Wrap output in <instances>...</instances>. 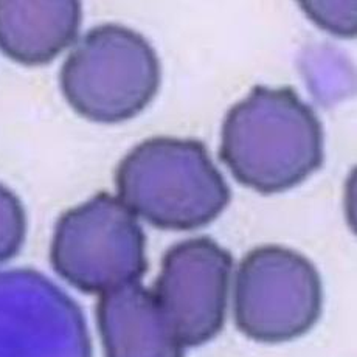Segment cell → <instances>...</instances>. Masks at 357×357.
I'll return each mask as SVG.
<instances>
[{
	"label": "cell",
	"mask_w": 357,
	"mask_h": 357,
	"mask_svg": "<svg viewBox=\"0 0 357 357\" xmlns=\"http://www.w3.org/2000/svg\"><path fill=\"white\" fill-rule=\"evenodd\" d=\"M145 233L119 197L93 196L59 218L52 241V264L78 291L106 294L139 283L146 272Z\"/></svg>",
	"instance_id": "4"
},
{
	"label": "cell",
	"mask_w": 357,
	"mask_h": 357,
	"mask_svg": "<svg viewBox=\"0 0 357 357\" xmlns=\"http://www.w3.org/2000/svg\"><path fill=\"white\" fill-rule=\"evenodd\" d=\"M26 218L22 202L0 185V263L16 255L24 244Z\"/></svg>",
	"instance_id": "10"
},
{
	"label": "cell",
	"mask_w": 357,
	"mask_h": 357,
	"mask_svg": "<svg viewBox=\"0 0 357 357\" xmlns=\"http://www.w3.org/2000/svg\"><path fill=\"white\" fill-rule=\"evenodd\" d=\"M81 19L75 0H0V50L19 64H49L75 43Z\"/></svg>",
	"instance_id": "9"
},
{
	"label": "cell",
	"mask_w": 357,
	"mask_h": 357,
	"mask_svg": "<svg viewBox=\"0 0 357 357\" xmlns=\"http://www.w3.org/2000/svg\"><path fill=\"white\" fill-rule=\"evenodd\" d=\"M0 357H92L84 315L40 273L0 271Z\"/></svg>",
	"instance_id": "6"
},
{
	"label": "cell",
	"mask_w": 357,
	"mask_h": 357,
	"mask_svg": "<svg viewBox=\"0 0 357 357\" xmlns=\"http://www.w3.org/2000/svg\"><path fill=\"white\" fill-rule=\"evenodd\" d=\"M300 5L321 29L343 38L356 34L354 2H301Z\"/></svg>",
	"instance_id": "11"
},
{
	"label": "cell",
	"mask_w": 357,
	"mask_h": 357,
	"mask_svg": "<svg viewBox=\"0 0 357 357\" xmlns=\"http://www.w3.org/2000/svg\"><path fill=\"white\" fill-rule=\"evenodd\" d=\"M159 58L148 40L119 24L95 26L61 68V89L75 111L95 123L134 119L160 86Z\"/></svg>",
	"instance_id": "3"
},
{
	"label": "cell",
	"mask_w": 357,
	"mask_h": 357,
	"mask_svg": "<svg viewBox=\"0 0 357 357\" xmlns=\"http://www.w3.org/2000/svg\"><path fill=\"white\" fill-rule=\"evenodd\" d=\"M219 159L244 187L275 195L324 163V128L292 87L255 86L222 125Z\"/></svg>",
	"instance_id": "1"
},
{
	"label": "cell",
	"mask_w": 357,
	"mask_h": 357,
	"mask_svg": "<svg viewBox=\"0 0 357 357\" xmlns=\"http://www.w3.org/2000/svg\"><path fill=\"white\" fill-rule=\"evenodd\" d=\"M97 319L105 357H183L154 292L140 283L101 294Z\"/></svg>",
	"instance_id": "8"
},
{
	"label": "cell",
	"mask_w": 357,
	"mask_h": 357,
	"mask_svg": "<svg viewBox=\"0 0 357 357\" xmlns=\"http://www.w3.org/2000/svg\"><path fill=\"white\" fill-rule=\"evenodd\" d=\"M231 271L230 253L208 236L165 253L153 292L183 347L204 345L222 329Z\"/></svg>",
	"instance_id": "7"
},
{
	"label": "cell",
	"mask_w": 357,
	"mask_h": 357,
	"mask_svg": "<svg viewBox=\"0 0 357 357\" xmlns=\"http://www.w3.org/2000/svg\"><path fill=\"white\" fill-rule=\"evenodd\" d=\"M324 286L315 266L281 245H261L238 267L233 312L239 331L261 343L305 335L320 319Z\"/></svg>",
	"instance_id": "5"
},
{
	"label": "cell",
	"mask_w": 357,
	"mask_h": 357,
	"mask_svg": "<svg viewBox=\"0 0 357 357\" xmlns=\"http://www.w3.org/2000/svg\"><path fill=\"white\" fill-rule=\"evenodd\" d=\"M119 199L163 230H196L221 215L230 188L202 142L154 137L137 145L115 174Z\"/></svg>",
	"instance_id": "2"
}]
</instances>
